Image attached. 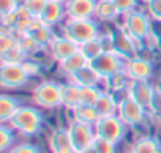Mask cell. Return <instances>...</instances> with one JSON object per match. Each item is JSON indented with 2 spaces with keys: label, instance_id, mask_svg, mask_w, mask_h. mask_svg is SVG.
Returning <instances> with one entry per match:
<instances>
[{
  "label": "cell",
  "instance_id": "33",
  "mask_svg": "<svg viewBox=\"0 0 161 153\" xmlns=\"http://www.w3.org/2000/svg\"><path fill=\"white\" fill-rule=\"evenodd\" d=\"M13 139H14V136L7 126H0V150L5 151L11 145Z\"/></svg>",
  "mask_w": 161,
  "mask_h": 153
},
{
  "label": "cell",
  "instance_id": "20",
  "mask_svg": "<svg viewBox=\"0 0 161 153\" xmlns=\"http://www.w3.org/2000/svg\"><path fill=\"white\" fill-rule=\"evenodd\" d=\"M74 114V120L82 122L87 125H97V122L101 118L100 114L97 112L95 106H89V104H79L73 109Z\"/></svg>",
  "mask_w": 161,
  "mask_h": 153
},
{
  "label": "cell",
  "instance_id": "5",
  "mask_svg": "<svg viewBox=\"0 0 161 153\" xmlns=\"http://www.w3.org/2000/svg\"><path fill=\"white\" fill-rule=\"evenodd\" d=\"M95 134L117 144L122 140V137L125 134V123L119 115L101 117L95 125Z\"/></svg>",
  "mask_w": 161,
  "mask_h": 153
},
{
  "label": "cell",
  "instance_id": "10",
  "mask_svg": "<svg viewBox=\"0 0 161 153\" xmlns=\"http://www.w3.org/2000/svg\"><path fill=\"white\" fill-rule=\"evenodd\" d=\"M117 112H119V117L123 120V123L130 125V126L139 125L142 122V117H144V107L141 104H137L128 95L119 103Z\"/></svg>",
  "mask_w": 161,
  "mask_h": 153
},
{
  "label": "cell",
  "instance_id": "19",
  "mask_svg": "<svg viewBox=\"0 0 161 153\" xmlns=\"http://www.w3.org/2000/svg\"><path fill=\"white\" fill-rule=\"evenodd\" d=\"M95 109L100 114V117H109V115H115L119 104H117L114 95H111L108 92H101L97 103H95Z\"/></svg>",
  "mask_w": 161,
  "mask_h": 153
},
{
  "label": "cell",
  "instance_id": "32",
  "mask_svg": "<svg viewBox=\"0 0 161 153\" xmlns=\"http://www.w3.org/2000/svg\"><path fill=\"white\" fill-rule=\"evenodd\" d=\"M16 44H18V40L11 33H8V32H2V33H0V54L10 51Z\"/></svg>",
  "mask_w": 161,
  "mask_h": 153
},
{
  "label": "cell",
  "instance_id": "2",
  "mask_svg": "<svg viewBox=\"0 0 161 153\" xmlns=\"http://www.w3.org/2000/svg\"><path fill=\"white\" fill-rule=\"evenodd\" d=\"M63 33L74 43L82 44L98 36V27L92 19H68L63 27Z\"/></svg>",
  "mask_w": 161,
  "mask_h": 153
},
{
  "label": "cell",
  "instance_id": "9",
  "mask_svg": "<svg viewBox=\"0 0 161 153\" xmlns=\"http://www.w3.org/2000/svg\"><path fill=\"white\" fill-rule=\"evenodd\" d=\"M36 18L30 14V11L24 7V5H19L14 11L2 16V21H3V25L8 27V29H14L21 33H25V30L32 25V22L35 21Z\"/></svg>",
  "mask_w": 161,
  "mask_h": 153
},
{
  "label": "cell",
  "instance_id": "43",
  "mask_svg": "<svg viewBox=\"0 0 161 153\" xmlns=\"http://www.w3.org/2000/svg\"><path fill=\"white\" fill-rule=\"evenodd\" d=\"M145 2H148V0H145Z\"/></svg>",
  "mask_w": 161,
  "mask_h": 153
},
{
  "label": "cell",
  "instance_id": "22",
  "mask_svg": "<svg viewBox=\"0 0 161 153\" xmlns=\"http://www.w3.org/2000/svg\"><path fill=\"white\" fill-rule=\"evenodd\" d=\"M62 87V104L68 109H74L80 104V87L76 84H66Z\"/></svg>",
  "mask_w": 161,
  "mask_h": 153
},
{
  "label": "cell",
  "instance_id": "41",
  "mask_svg": "<svg viewBox=\"0 0 161 153\" xmlns=\"http://www.w3.org/2000/svg\"><path fill=\"white\" fill-rule=\"evenodd\" d=\"M57 2H66V0H57Z\"/></svg>",
  "mask_w": 161,
  "mask_h": 153
},
{
  "label": "cell",
  "instance_id": "26",
  "mask_svg": "<svg viewBox=\"0 0 161 153\" xmlns=\"http://www.w3.org/2000/svg\"><path fill=\"white\" fill-rule=\"evenodd\" d=\"M158 147H159V144L155 137H142L141 140H137L134 144L131 153H153Z\"/></svg>",
  "mask_w": 161,
  "mask_h": 153
},
{
  "label": "cell",
  "instance_id": "36",
  "mask_svg": "<svg viewBox=\"0 0 161 153\" xmlns=\"http://www.w3.org/2000/svg\"><path fill=\"white\" fill-rule=\"evenodd\" d=\"M18 0H0V13H2V16L14 11L18 8Z\"/></svg>",
  "mask_w": 161,
  "mask_h": 153
},
{
  "label": "cell",
  "instance_id": "13",
  "mask_svg": "<svg viewBox=\"0 0 161 153\" xmlns=\"http://www.w3.org/2000/svg\"><path fill=\"white\" fill-rule=\"evenodd\" d=\"M49 46H51V54H52V57L57 62H62L66 57H69V55H73L74 52L79 51V44L74 43L66 35H63V36H54V40H52V43Z\"/></svg>",
  "mask_w": 161,
  "mask_h": 153
},
{
  "label": "cell",
  "instance_id": "31",
  "mask_svg": "<svg viewBox=\"0 0 161 153\" xmlns=\"http://www.w3.org/2000/svg\"><path fill=\"white\" fill-rule=\"evenodd\" d=\"M46 2H47V0H24L22 5L30 11L32 16H35L38 19L41 11H43V8H44V5H46Z\"/></svg>",
  "mask_w": 161,
  "mask_h": 153
},
{
  "label": "cell",
  "instance_id": "44",
  "mask_svg": "<svg viewBox=\"0 0 161 153\" xmlns=\"http://www.w3.org/2000/svg\"><path fill=\"white\" fill-rule=\"evenodd\" d=\"M159 120H161V118H159Z\"/></svg>",
  "mask_w": 161,
  "mask_h": 153
},
{
  "label": "cell",
  "instance_id": "15",
  "mask_svg": "<svg viewBox=\"0 0 161 153\" xmlns=\"http://www.w3.org/2000/svg\"><path fill=\"white\" fill-rule=\"evenodd\" d=\"M63 14H66L65 8H63V2H57V0H47L41 14H40V21L44 22L46 25L52 27L55 25L57 22L62 21Z\"/></svg>",
  "mask_w": 161,
  "mask_h": 153
},
{
  "label": "cell",
  "instance_id": "17",
  "mask_svg": "<svg viewBox=\"0 0 161 153\" xmlns=\"http://www.w3.org/2000/svg\"><path fill=\"white\" fill-rule=\"evenodd\" d=\"M25 33L30 35V36H32V38L41 46V47L51 44L52 40H54V35H52L51 27L46 25L44 22H41L40 19H35V21L32 22V25L25 30Z\"/></svg>",
  "mask_w": 161,
  "mask_h": 153
},
{
  "label": "cell",
  "instance_id": "4",
  "mask_svg": "<svg viewBox=\"0 0 161 153\" xmlns=\"http://www.w3.org/2000/svg\"><path fill=\"white\" fill-rule=\"evenodd\" d=\"M29 73L22 63H7L2 62L0 66V85L5 89H16L29 81Z\"/></svg>",
  "mask_w": 161,
  "mask_h": 153
},
{
  "label": "cell",
  "instance_id": "21",
  "mask_svg": "<svg viewBox=\"0 0 161 153\" xmlns=\"http://www.w3.org/2000/svg\"><path fill=\"white\" fill-rule=\"evenodd\" d=\"M103 40H104V38L95 36V38H92V40H89V41H86V43H82V44H79V51L84 54V57L89 60V63H90L93 58H97L100 54H103V52L106 51Z\"/></svg>",
  "mask_w": 161,
  "mask_h": 153
},
{
  "label": "cell",
  "instance_id": "37",
  "mask_svg": "<svg viewBox=\"0 0 161 153\" xmlns=\"http://www.w3.org/2000/svg\"><path fill=\"white\" fill-rule=\"evenodd\" d=\"M10 153H40L38 147L32 145V144H21L18 147H14Z\"/></svg>",
  "mask_w": 161,
  "mask_h": 153
},
{
  "label": "cell",
  "instance_id": "3",
  "mask_svg": "<svg viewBox=\"0 0 161 153\" xmlns=\"http://www.w3.org/2000/svg\"><path fill=\"white\" fill-rule=\"evenodd\" d=\"M123 32L133 40V41H141L148 36L150 33V21L147 14L142 11H130L125 14V22H123Z\"/></svg>",
  "mask_w": 161,
  "mask_h": 153
},
{
  "label": "cell",
  "instance_id": "27",
  "mask_svg": "<svg viewBox=\"0 0 161 153\" xmlns=\"http://www.w3.org/2000/svg\"><path fill=\"white\" fill-rule=\"evenodd\" d=\"M18 46H19V49L25 55H32V54H35V52H38L41 49V46L30 35H27V33H22L21 35V38L18 40Z\"/></svg>",
  "mask_w": 161,
  "mask_h": 153
},
{
  "label": "cell",
  "instance_id": "38",
  "mask_svg": "<svg viewBox=\"0 0 161 153\" xmlns=\"http://www.w3.org/2000/svg\"><path fill=\"white\" fill-rule=\"evenodd\" d=\"M22 65H24V68L27 69V73H29V74H35V73L38 71V66H36L35 63H30V62H24Z\"/></svg>",
  "mask_w": 161,
  "mask_h": 153
},
{
  "label": "cell",
  "instance_id": "24",
  "mask_svg": "<svg viewBox=\"0 0 161 153\" xmlns=\"http://www.w3.org/2000/svg\"><path fill=\"white\" fill-rule=\"evenodd\" d=\"M119 14V10L115 8L112 0H97L95 16L101 21H112Z\"/></svg>",
  "mask_w": 161,
  "mask_h": 153
},
{
  "label": "cell",
  "instance_id": "28",
  "mask_svg": "<svg viewBox=\"0 0 161 153\" xmlns=\"http://www.w3.org/2000/svg\"><path fill=\"white\" fill-rule=\"evenodd\" d=\"M100 90L97 89V85H89V87H80V104H89V106H95L98 96H100Z\"/></svg>",
  "mask_w": 161,
  "mask_h": 153
},
{
  "label": "cell",
  "instance_id": "16",
  "mask_svg": "<svg viewBox=\"0 0 161 153\" xmlns=\"http://www.w3.org/2000/svg\"><path fill=\"white\" fill-rule=\"evenodd\" d=\"M49 147H51L52 153H76L73 142L69 139L68 129H55L51 134Z\"/></svg>",
  "mask_w": 161,
  "mask_h": 153
},
{
  "label": "cell",
  "instance_id": "11",
  "mask_svg": "<svg viewBox=\"0 0 161 153\" xmlns=\"http://www.w3.org/2000/svg\"><path fill=\"white\" fill-rule=\"evenodd\" d=\"M97 0H66L65 11L69 19H90L95 14Z\"/></svg>",
  "mask_w": 161,
  "mask_h": 153
},
{
  "label": "cell",
  "instance_id": "1",
  "mask_svg": "<svg viewBox=\"0 0 161 153\" xmlns=\"http://www.w3.org/2000/svg\"><path fill=\"white\" fill-rule=\"evenodd\" d=\"M41 122H43V117L35 107H19L18 112L10 120L11 126L19 129L25 136L36 134L41 128Z\"/></svg>",
  "mask_w": 161,
  "mask_h": 153
},
{
  "label": "cell",
  "instance_id": "8",
  "mask_svg": "<svg viewBox=\"0 0 161 153\" xmlns=\"http://www.w3.org/2000/svg\"><path fill=\"white\" fill-rule=\"evenodd\" d=\"M68 134H69V139L73 142V147H74L76 153L80 151V150H84V148H87V147H90L93 139H95V134L92 131V125L77 122V120H74L69 125Z\"/></svg>",
  "mask_w": 161,
  "mask_h": 153
},
{
  "label": "cell",
  "instance_id": "12",
  "mask_svg": "<svg viewBox=\"0 0 161 153\" xmlns=\"http://www.w3.org/2000/svg\"><path fill=\"white\" fill-rule=\"evenodd\" d=\"M128 96L133 98L144 109H147V107H150V104L153 101L155 90L152 89V85L147 81H131L128 84Z\"/></svg>",
  "mask_w": 161,
  "mask_h": 153
},
{
  "label": "cell",
  "instance_id": "30",
  "mask_svg": "<svg viewBox=\"0 0 161 153\" xmlns=\"http://www.w3.org/2000/svg\"><path fill=\"white\" fill-rule=\"evenodd\" d=\"M92 147L97 150V153H115V144L108 140V139H103L97 134H95V139L92 142Z\"/></svg>",
  "mask_w": 161,
  "mask_h": 153
},
{
  "label": "cell",
  "instance_id": "7",
  "mask_svg": "<svg viewBox=\"0 0 161 153\" xmlns=\"http://www.w3.org/2000/svg\"><path fill=\"white\" fill-rule=\"evenodd\" d=\"M33 101L43 107H57L62 104V87L55 82H43L33 90Z\"/></svg>",
  "mask_w": 161,
  "mask_h": 153
},
{
  "label": "cell",
  "instance_id": "34",
  "mask_svg": "<svg viewBox=\"0 0 161 153\" xmlns=\"http://www.w3.org/2000/svg\"><path fill=\"white\" fill-rule=\"evenodd\" d=\"M112 2H114L115 8L119 10V13H122V14L133 11L136 7V0H112Z\"/></svg>",
  "mask_w": 161,
  "mask_h": 153
},
{
  "label": "cell",
  "instance_id": "35",
  "mask_svg": "<svg viewBox=\"0 0 161 153\" xmlns=\"http://www.w3.org/2000/svg\"><path fill=\"white\" fill-rule=\"evenodd\" d=\"M147 7H148L150 16L156 21H161V0H148Z\"/></svg>",
  "mask_w": 161,
  "mask_h": 153
},
{
  "label": "cell",
  "instance_id": "25",
  "mask_svg": "<svg viewBox=\"0 0 161 153\" xmlns=\"http://www.w3.org/2000/svg\"><path fill=\"white\" fill-rule=\"evenodd\" d=\"M18 109H19V104L14 98L8 95L0 96V120L2 122H10L13 115L18 112Z\"/></svg>",
  "mask_w": 161,
  "mask_h": 153
},
{
  "label": "cell",
  "instance_id": "42",
  "mask_svg": "<svg viewBox=\"0 0 161 153\" xmlns=\"http://www.w3.org/2000/svg\"><path fill=\"white\" fill-rule=\"evenodd\" d=\"M159 92H161V87H159Z\"/></svg>",
  "mask_w": 161,
  "mask_h": 153
},
{
  "label": "cell",
  "instance_id": "40",
  "mask_svg": "<svg viewBox=\"0 0 161 153\" xmlns=\"http://www.w3.org/2000/svg\"><path fill=\"white\" fill-rule=\"evenodd\" d=\"M153 153H161V147H158V148H156V150H155Z\"/></svg>",
  "mask_w": 161,
  "mask_h": 153
},
{
  "label": "cell",
  "instance_id": "29",
  "mask_svg": "<svg viewBox=\"0 0 161 153\" xmlns=\"http://www.w3.org/2000/svg\"><path fill=\"white\" fill-rule=\"evenodd\" d=\"M27 55L16 44L14 47H11L10 51H7V52L2 54V62H7V63H24V58Z\"/></svg>",
  "mask_w": 161,
  "mask_h": 153
},
{
  "label": "cell",
  "instance_id": "39",
  "mask_svg": "<svg viewBox=\"0 0 161 153\" xmlns=\"http://www.w3.org/2000/svg\"><path fill=\"white\" fill-rule=\"evenodd\" d=\"M77 153H97V150L90 145V147H87V148H84V150H80V151H77Z\"/></svg>",
  "mask_w": 161,
  "mask_h": 153
},
{
  "label": "cell",
  "instance_id": "14",
  "mask_svg": "<svg viewBox=\"0 0 161 153\" xmlns=\"http://www.w3.org/2000/svg\"><path fill=\"white\" fill-rule=\"evenodd\" d=\"M125 74L131 81H147L152 76V63L145 58L134 57L128 60L125 66Z\"/></svg>",
  "mask_w": 161,
  "mask_h": 153
},
{
  "label": "cell",
  "instance_id": "18",
  "mask_svg": "<svg viewBox=\"0 0 161 153\" xmlns=\"http://www.w3.org/2000/svg\"><path fill=\"white\" fill-rule=\"evenodd\" d=\"M71 82L73 84H76V85H79V87H89V85H97L98 84V81L101 79L100 76L97 74V71L90 66V63L89 65H86L84 68H80V69H77L76 73H73L71 76Z\"/></svg>",
  "mask_w": 161,
  "mask_h": 153
},
{
  "label": "cell",
  "instance_id": "6",
  "mask_svg": "<svg viewBox=\"0 0 161 153\" xmlns=\"http://www.w3.org/2000/svg\"><path fill=\"white\" fill-rule=\"evenodd\" d=\"M90 66L97 71V74L101 79H109L111 76L120 73L122 62H120V57L117 55V52L104 51L103 54H100L97 58H93L90 62Z\"/></svg>",
  "mask_w": 161,
  "mask_h": 153
},
{
  "label": "cell",
  "instance_id": "23",
  "mask_svg": "<svg viewBox=\"0 0 161 153\" xmlns=\"http://www.w3.org/2000/svg\"><path fill=\"white\" fill-rule=\"evenodd\" d=\"M86 65H89V60L84 57V54L80 52V51L74 52L73 55H69V57H66L65 60L60 62V68H62V71L66 73L68 76H71L73 73H76V71L80 69V68H84Z\"/></svg>",
  "mask_w": 161,
  "mask_h": 153
}]
</instances>
